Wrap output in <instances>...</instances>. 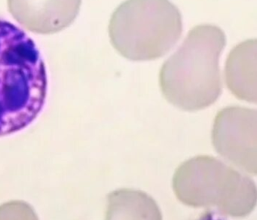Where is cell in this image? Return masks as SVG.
Instances as JSON below:
<instances>
[{"mask_svg": "<svg viewBox=\"0 0 257 220\" xmlns=\"http://www.w3.org/2000/svg\"><path fill=\"white\" fill-rule=\"evenodd\" d=\"M0 220H39V218L29 203L14 200L0 205Z\"/></svg>", "mask_w": 257, "mask_h": 220, "instance_id": "9", "label": "cell"}, {"mask_svg": "<svg viewBox=\"0 0 257 220\" xmlns=\"http://www.w3.org/2000/svg\"><path fill=\"white\" fill-rule=\"evenodd\" d=\"M257 112L240 106L223 108L216 115L212 143L216 152L249 174L257 172Z\"/></svg>", "mask_w": 257, "mask_h": 220, "instance_id": "5", "label": "cell"}, {"mask_svg": "<svg viewBox=\"0 0 257 220\" xmlns=\"http://www.w3.org/2000/svg\"><path fill=\"white\" fill-rule=\"evenodd\" d=\"M225 42V33L216 26L192 28L161 69L165 99L185 111L203 109L216 102L222 92L219 60Z\"/></svg>", "mask_w": 257, "mask_h": 220, "instance_id": "2", "label": "cell"}, {"mask_svg": "<svg viewBox=\"0 0 257 220\" xmlns=\"http://www.w3.org/2000/svg\"><path fill=\"white\" fill-rule=\"evenodd\" d=\"M256 39L236 45L228 54L225 79L228 90L237 99L256 102Z\"/></svg>", "mask_w": 257, "mask_h": 220, "instance_id": "7", "label": "cell"}, {"mask_svg": "<svg viewBox=\"0 0 257 220\" xmlns=\"http://www.w3.org/2000/svg\"><path fill=\"white\" fill-rule=\"evenodd\" d=\"M104 220H162L153 197L139 190L119 189L108 195Z\"/></svg>", "mask_w": 257, "mask_h": 220, "instance_id": "8", "label": "cell"}, {"mask_svg": "<svg viewBox=\"0 0 257 220\" xmlns=\"http://www.w3.org/2000/svg\"><path fill=\"white\" fill-rule=\"evenodd\" d=\"M173 188L178 200L187 206L213 207L229 216H246L256 203L253 181L208 155L180 164L173 178Z\"/></svg>", "mask_w": 257, "mask_h": 220, "instance_id": "3", "label": "cell"}, {"mask_svg": "<svg viewBox=\"0 0 257 220\" xmlns=\"http://www.w3.org/2000/svg\"><path fill=\"white\" fill-rule=\"evenodd\" d=\"M46 67L34 41L0 20V137L29 126L46 103Z\"/></svg>", "mask_w": 257, "mask_h": 220, "instance_id": "1", "label": "cell"}, {"mask_svg": "<svg viewBox=\"0 0 257 220\" xmlns=\"http://www.w3.org/2000/svg\"><path fill=\"white\" fill-rule=\"evenodd\" d=\"M182 32L181 14L169 0H127L117 8L109 24L114 48L135 61L163 57Z\"/></svg>", "mask_w": 257, "mask_h": 220, "instance_id": "4", "label": "cell"}, {"mask_svg": "<svg viewBox=\"0 0 257 220\" xmlns=\"http://www.w3.org/2000/svg\"><path fill=\"white\" fill-rule=\"evenodd\" d=\"M82 0H8L9 10L21 26L38 34H52L68 27Z\"/></svg>", "mask_w": 257, "mask_h": 220, "instance_id": "6", "label": "cell"}]
</instances>
